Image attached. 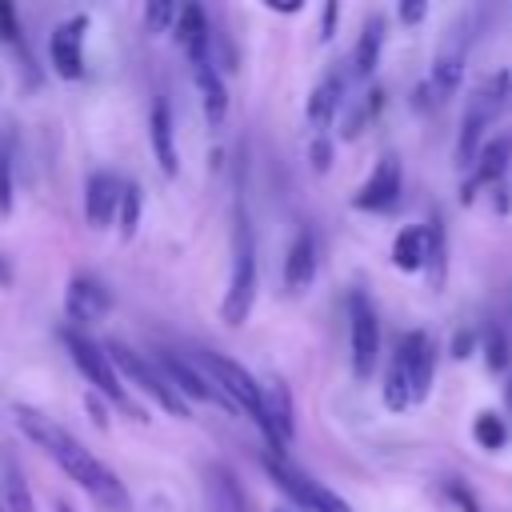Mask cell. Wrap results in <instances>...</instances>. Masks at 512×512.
I'll return each instance as SVG.
<instances>
[{
	"label": "cell",
	"mask_w": 512,
	"mask_h": 512,
	"mask_svg": "<svg viewBox=\"0 0 512 512\" xmlns=\"http://www.w3.org/2000/svg\"><path fill=\"white\" fill-rule=\"evenodd\" d=\"M472 352H476V332H472V328L456 332V336H452V356H456V360H468Z\"/></svg>",
	"instance_id": "cell-37"
},
{
	"label": "cell",
	"mask_w": 512,
	"mask_h": 512,
	"mask_svg": "<svg viewBox=\"0 0 512 512\" xmlns=\"http://www.w3.org/2000/svg\"><path fill=\"white\" fill-rule=\"evenodd\" d=\"M104 352H108V360L116 364V372L128 376V384H136V388L148 392L152 400H160V408H164L168 416H180V420L188 416V400L172 388V380H168V372L160 368V360H148V356H140L136 348H128V344H120V340H108Z\"/></svg>",
	"instance_id": "cell-4"
},
{
	"label": "cell",
	"mask_w": 512,
	"mask_h": 512,
	"mask_svg": "<svg viewBox=\"0 0 512 512\" xmlns=\"http://www.w3.org/2000/svg\"><path fill=\"white\" fill-rule=\"evenodd\" d=\"M188 68H192V80H196V92H200L208 128H220L224 116H228V88H224V76H220L212 52L200 56V60H188Z\"/></svg>",
	"instance_id": "cell-15"
},
{
	"label": "cell",
	"mask_w": 512,
	"mask_h": 512,
	"mask_svg": "<svg viewBox=\"0 0 512 512\" xmlns=\"http://www.w3.org/2000/svg\"><path fill=\"white\" fill-rule=\"evenodd\" d=\"M64 312H68V324L72 328H88L96 320H104L112 312V292L108 284L96 276V272H76L72 284H68V300H64Z\"/></svg>",
	"instance_id": "cell-9"
},
{
	"label": "cell",
	"mask_w": 512,
	"mask_h": 512,
	"mask_svg": "<svg viewBox=\"0 0 512 512\" xmlns=\"http://www.w3.org/2000/svg\"><path fill=\"white\" fill-rule=\"evenodd\" d=\"M316 264H320L316 236H312V228H300L292 236V244H288V256H284V288L288 292H304L316 280Z\"/></svg>",
	"instance_id": "cell-16"
},
{
	"label": "cell",
	"mask_w": 512,
	"mask_h": 512,
	"mask_svg": "<svg viewBox=\"0 0 512 512\" xmlns=\"http://www.w3.org/2000/svg\"><path fill=\"white\" fill-rule=\"evenodd\" d=\"M444 496H448L456 508H464V512H480V500H476L472 488L460 484V480H444Z\"/></svg>",
	"instance_id": "cell-35"
},
{
	"label": "cell",
	"mask_w": 512,
	"mask_h": 512,
	"mask_svg": "<svg viewBox=\"0 0 512 512\" xmlns=\"http://www.w3.org/2000/svg\"><path fill=\"white\" fill-rule=\"evenodd\" d=\"M12 412H16L20 432H24L56 468H64V476L76 480L96 504H104V508H112V512H124V508H128V488H124V480H120L100 456H92L68 428H60L56 420H48L44 412H36V408H28V404H16Z\"/></svg>",
	"instance_id": "cell-1"
},
{
	"label": "cell",
	"mask_w": 512,
	"mask_h": 512,
	"mask_svg": "<svg viewBox=\"0 0 512 512\" xmlns=\"http://www.w3.org/2000/svg\"><path fill=\"white\" fill-rule=\"evenodd\" d=\"M12 280H16V272H12V260L0 252V288H12Z\"/></svg>",
	"instance_id": "cell-41"
},
{
	"label": "cell",
	"mask_w": 512,
	"mask_h": 512,
	"mask_svg": "<svg viewBox=\"0 0 512 512\" xmlns=\"http://www.w3.org/2000/svg\"><path fill=\"white\" fill-rule=\"evenodd\" d=\"M348 340H352V376L368 380L380 356V320L364 288H352L348 296Z\"/></svg>",
	"instance_id": "cell-6"
},
{
	"label": "cell",
	"mask_w": 512,
	"mask_h": 512,
	"mask_svg": "<svg viewBox=\"0 0 512 512\" xmlns=\"http://www.w3.org/2000/svg\"><path fill=\"white\" fill-rule=\"evenodd\" d=\"M508 356H512V352H508V336L496 328V332L484 340V364H488L492 372H500V368H508Z\"/></svg>",
	"instance_id": "cell-34"
},
{
	"label": "cell",
	"mask_w": 512,
	"mask_h": 512,
	"mask_svg": "<svg viewBox=\"0 0 512 512\" xmlns=\"http://www.w3.org/2000/svg\"><path fill=\"white\" fill-rule=\"evenodd\" d=\"M424 228H428V264H424V272H428L432 292H440L444 280H448V232H444L440 216H432Z\"/></svg>",
	"instance_id": "cell-26"
},
{
	"label": "cell",
	"mask_w": 512,
	"mask_h": 512,
	"mask_svg": "<svg viewBox=\"0 0 512 512\" xmlns=\"http://www.w3.org/2000/svg\"><path fill=\"white\" fill-rule=\"evenodd\" d=\"M392 264L400 272H424L428 264V228H400L392 240Z\"/></svg>",
	"instance_id": "cell-24"
},
{
	"label": "cell",
	"mask_w": 512,
	"mask_h": 512,
	"mask_svg": "<svg viewBox=\"0 0 512 512\" xmlns=\"http://www.w3.org/2000/svg\"><path fill=\"white\" fill-rule=\"evenodd\" d=\"M380 108H384V92H380V88H372V92H368V96L348 112V120H344V128H340V136H344V140H356V136L364 132V124H368V120H376V112H380Z\"/></svg>",
	"instance_id": "cell-31"
},
{
	"label": "cell",
	"mask_w": 512,
	"mask_h": 512,
	"mask_svg": "<svg viewBox=\"0 0 512 512\" xmlns=\"http://www.w3.org/2000/svg\"><path fill=\"white\" fill-rule=\"evenodd\" d=\"M472 440H476L484 452H500L504 440H508V424H504V416H496V412H480V416L472 420Z\"/></svg>",
	"instance_id": "cell-30"
},
{
	"label": "cell",
	"mask_w": 512,
	"mask_h": 512,
	"mask_svg": "<svg viewBox=\"0 0 512 512\" xmlns=\"http://www.w3.org/2000/svg\"><path fill=\"white\" fill-rule=\"evenodd\" d=\"M340 104H344V72H340V68H332V72L312 88L308 108H304V116H308V124L316 128V136H324V128L336 120Z\"/></svg>",
	"instance_id": "cell-19"
},
{
	"label": "cell",
	"mask_w": 512,
	"mask_h": 512,
	"mask_svg": "<svg viewBox=\"0 0 512 512\" xmlns=\"http://www.w3.org/2000/svg\"><path fill=\"white\" fill-rule=\"evenodd\" d=\"M176 16H180V4H172V0H148V4H144V28H148L152 36L172 32V28H176Z\"/></svg>",
	"instance_id": "cell-32"
},
{
	"label": "cell",
	"mask_w": 512,
	"mask_h": 512,
	"mask_svg": "<svg viewBox=\"0 0 512 512\" xmlns=\"http://www.w3.org/2000/svg\"><path fill=\"white\" fill-rule=\"evenodd\" d=\"M52 512H76V508H72L68 500H56V504H52Z\"/></svg>",
	"instance_id": "cell-43"
},
{
	"label": "cell",
	"mask_w": 512,
	"mask_h": 512,
	"mask_svg": "<svg viewBox=\"0 0 512 512\" xmlns=\"http://www.w3.org/2000/svg\"><path fill=\"white\" fill-rule=\"evenodd\" d=\"M84 404H88V412H92V420H96L100 428H108V412H104V404L96 400V392H88V396H84Z\"/></svg>",
	"instance_id": "cell-40"
},
{
	"label": "cell",
	"mask_w": 512,
	"mask_h": 512,
	"mask_svg": "<svg viewBox=\"0 0 512 512\" xmlns=\"http://www.w3.org/2000/svg\"><path fill=\"white\" fill-rule=\"evenodd\" d=\"M160 368L168 372V380H172V388L184 396V400H204V404H216V408H224L228 416H236L240 408H236V400L200 368V364H192V360H184V356H176V352H168V348H160Z\"/></svg>",
	"instance_id": "cell-7"
},
{
	"label": "cell",
	"mask_w": 512,
	"mask_h": 512,
	"mask_svg": "<svg viewBox=\"0 0 512 512\" xmlns=\"http://www.w3.org/2000/svg\"><path fill=\"white\" fill-rule=\"evenodd\" d=\"M0 512H4V504H0Z\"/></svg>",
	"instance_id": "cell-47"
},
{
	"label": "cell",
	"mask_w": 512,
	"mask_h": 512,
	"mask_svg": "<svg viewBox=\"0 0 512 512\" xmlns=\"http://www.w3.org/2000/svg\"><path fill=\"white\" fill-rule=\"evenodd\" d=\"M12 188H16V176H12V144L0 140V216L12 212Z\"/></svg>",
	"instance_id": "cell-33"
},
{
	"label": "cell",
	"mask_w": 512,
	"mask_h": 512,
	"mask_svg": "<svg viewBox=\"0 0 512 512\" xmlns=\"http://www.w3.org/2000/svg\"><path fill=\"white\" fill-rule=\"evenodd\" d=\"M492 120L480 112V108H472L468 104V112H464V120H460V136H456V164L464 168H476V160H480V136H484V128H488Z\"/></svg>",
	"instance_id": "cell-25"
},
{
	"label": "cell",
	"mask_w": 512,
	"mask_h": 512,
	"mask_svg": "<svg viewBox=\"0 0 512 512\" xmlns=\"http://www.w3.org/2000/svg\"><path fill=\"white\" fill-rule=\"evenodd\" d=\"M260 464H264L268 480H272V484H276L292 504H300V508H308V512H352V504H348L344 496H336L332 488H324L320 480H312L308 472H300L288 456L264 452V456H260Z\"/></svg>",
	"instance_id": "cell-5"
},
{
	"label": "cell",
	"mask_w": 512,
	"mask_h": 512,
	"mask_svg": "<svg viewBox=\"0 0 512 512\" xmlns=\"http://www.w3.org/2000/svg\"><path fill=\"white\" fill-rule=\"evenodd\" d=\"M268 8H272V12H288V16H292V12H300L304 4H300V0H288V4H280V0H268Z\"/></svg>",
	"instance_id": "cell-42"
},
{
	"label": "cell",
	"mask_w": 512,
	"mask_h": 512,
	"mask_svg": "<svg viewBox=\"0 0 512 512\" xmlns=\"http://www.w3.org/2000/svg\"><path fill=\"white\" fill-rule=\"evenodd\" d=\"M508 160H512V136L488 140V144L480 148V160H476L472 176L460 184V204H472L484 184H488V188H492V184L500 188V180H504V172H508Z\"/></svg>",
	"instance_id": "cell-13"
},
{
	"label": "cell",
	"mask_w": 512,
	"mask_h": 512,
	"mask_svg": "<svg viewBox=\"0 0 512 512\" xmlns=\"http://www.w3.org/2000/svg\"><path fill=\"white\" fill-rule=\"evenodd\" d=\"M176 44L184 48L188 60H200L212 52V28H208V12L204 4H180V16H176V28H172Z\"/></svg>",
	"instance_id": "cell-17"
},
{
	"label": "cell",
	"mask_w": 512,
	"mask_h": 512,
	"mask_svg": "<svg viewBox=\"0 0 512 512\" xmlns=\"http://www.w3.org/2000/svg\"><path fill=\"white\" fill-rule=\"evenodd\" d=\"M60 340H64V348H68V356H72V364L80 368V376L108 400V404H116L120 412H128L132 420H148L144 416V408L140 404H132V396H128V388L120 384V372H116V364L108 360V352H104V344H96L88 332H80V328H72V324H64L60 328Z\"/></svg>",
	"instance_id": "cell-2"
},
{
	"label": "cell",
	"mask_w": 512,
	"mask_h": 512,
	"mask_svg": "<svg viewBox=\"0 0 512 512\" xmlns=\"http://www.w3.org/2000/svg\"><path fill=\"white\" fill-rule=\"evenodd\" d=\"M120 196H124V180L116 172H108V168L88 172V180H84V220H88V228H96V232L112 228L116 212H120Z\"/></svg>",
	"instance_id": "cell-11"
},
{
	"label": "cell",
	"mask_w": 512,
	"mask_h": 512,
	"mask_svg": "<svg viewBox=\"0 0 512 512\" xmlns=\"http://www.w3.org/2000/svg\"><path fill=\"white\" fill-rule=\"evenodd\" d=\"M392 356H400V360L408 364L416 404H424L428 392H432V380H436V344H432V336L420 332V328H412V332H404V336L396 340V352H392Z\"/></svg>",
	"instance_id": "cell-12"
},
{
	"label": "cell",
	"mask_w": 512,
	"mask_h": 512,
	"mask_svg": "<svg viewBox=\"0 0 512 512\" xmlns=\"http://www.w3.org/2000/svg\"><path fill=\"white\" fill-rule=\"evenodd\" d=\"M140 216H144V192L136 180H124V196H120V212H116L120 240H132L140 232Z\"/></svg>",
	"instance_id": "cell-28"
},
{
	"label": "cell",
	"mask_w": 512,
	"mask_h": 512,
	"mask_svg": "<svg viewBox=\"0 0 512 512\" xmlns=\"http://www.w3.org/2000/svg\"><path fill=\"white\" fill-rule=\"evenodd\" d=\"M384 408L388 412H404V408H412L416 404V392H412V376H408V364L400 360V356H392V364H388V372H384Z\"/></svg>",
	"instance_id": "cell-27"
},
{
	"label": "cell",
	"mask_w": 512,
	"mask_h": 512,
	"mask_svg": "<svg viewBox=\"0 0 512 512\" xmlns=\"http://www.w3.org/2000/svg\"><path fill=\"white\" fill-rule=\"evenodd\" d=\"M84 36H88V16L84 12L60 20L52 28L48 56H52V72L60 80H80L84 76Z\"/></svg>",
	"instance_id": "cell-10"
},
{
	"label": "cell",
	"mask_w": 512,
	"mask_h": 512,
	"mask_svg": "<svg viewBox=\"0 0 512 512\" xmlns=\"http://www.w3.org/2000/svg\"><path fill=\"white\" fill-rule=\"evenodd\" d=\"M336 20H340V4H324V16H320V40H332Z\"/></svg>",
	"instance_id": "cell-39"
},
{
	"label": "cell",
	"mask_w": 512,
	"mask_h": 512,
	"mask_svg": "<svg viewBox=\"0 0 512 512\" xmlns=\"http://www.w3.org/2000/svg\"><path fill=\"white\" fill-rule=\"evenodd\" d=\"M148 140H152V156L160 164V172L172 180L180 176V152H176V128H172V104L168 96H156L152 100V112H148Z\"/></svg>",
	"instance_id": "cell-14"
},
{
	"label": "cell",
	"mask_w": 512,
	"mask_h": 512,
	"mask_svg": "<svg viewBox=\"0 0 512 512\" xmlns=\"http://www.w3.org/2000/svg\"><path fill=\"white\" fill-rule=\"evenodd\" d=\"M428 16V4L424 0H404L400 4V24H420Z\"/></svg>",
	"instance_id": "cell-38"
},
{
	"label": "cell",
	"mask_w": 512,
	"mask_h": 512,
	"mask_svg": "<svg viewBox=\"0 0 512 512\" xmlns=\"http://www.w3.org/2000/svg\"><path fill=\"white\" fill-rule=\"evenodd\" d=\"M460 80H464V40H452V44H444L440 56L432 60V76H428L424 84H428L432 100L444 104L448 96H456Z\"/></svg>",
	"instance_id": "cell-18"
},
{
	"label": "cell",
	"mask_w": 512,
	"mask_h": 512,
	"mask_svg": "<svg viewBox=\"0 0 512 512\" xmlns=\"http://www.w3.org/2000/svg\"><path fill=\"white\" fill-rule=\"evenodd\" d=\"M380 52H384V16H368L364 28H360V40H356V52H352V76L356 80H368L380 64Z\"/></svg>",
	"instance_id": "cell-23"
},
{
	"label": "cell",
	"mask_w": 512,
	"mask_h": 512,
	"mask_svg": "<svg viewBox=\"0 0 512 512\" xmlns=\"http://www.w3.org/2000/svg\"><path fill=\"white\" fill-rule=\"evenodd\" d=\"M508 108H512V92H508Z\"/></svg>",
	"instance_id": "cell-45"
},
{
	"label": "cell",
	"mask_w": 512,
	"mask_h": 512,
	"mask_svg": "<svg viewBox=\"0 0 512 512\" xmlns=\"http://www.w3.org/2000/svg\"><path fill=\"white\" fill-rule=\"evenodd\" d=\"M256 304V240L248 228V212L244 204H236V228H232V276H228V292L220 300V316L228 328H240L248 320Z\"/></svg>",
	"instance_id": "cell-3"
},
{
	"label": "cell",
	"mask_w": 512,
	"mask_h": 512,
	"mask_svg": "<svg viewBox=\"0 0 512 512\" xmlns=\"http://www.w3.org/2000/svg\"><path fill=\"white\" fill-rule=\"evenodd\" d=\"M0 40L16 52V60L24 64V72H32V56H28V44H24V32H20V20H16V8L8 0H0ZM36 80V72H32Z\"/></svg>",
	"instance_id": "cell-29"
},
{
	"label": "cell",
	"mask_w": 512,
	"mask_h": 512,
	"mask_svg": "<svg viewBox=\"0 0 512 512\" xmlns=\"http://www.w3.org/2000/svg\"><path fill=\"white\" fill-rule=\"evenodd\" d=\"M276 512H288V508H276Z\"/></svg>",
	"instance_id": "cell-46"
},
{
	"label": "cell",
	"mask_w": 512,
	"mask_h": 512,
	"mask_svg": "<svg viewBox=\"0 0 512 512\" xmlns=\"http://www.w3.org/2000/svg\"><path fill=\"white\" fill-rule=\"evenodd\" d=\"M400 188H404V172H400V160L388 152V156L376 160L368 180L356 188L352 208L356 212H392L400 204Z\"/></svg>",
	"instance_id": "cell-8"
},
{
	"label": "cell",
	"mask_w": 512,
	"mask_h": 512,
	"mask_svg": "<svg viewBox=\"0 0 512 512\" xmlns=\"http://www.w3.org/2000/svg\"><path fill=\"white\" fill-rule=\"evenodd\" d=\"M204 492H208V508L212 512H248V496H244L236 472L224 468V464H208L204 468Z\"/></svg>",
	"instance_id": "cell-20"
},
{
	"label": "cell",
	"mask_w": 512,
	"mask_h": 512,
	"mask_svg": "<svg viewBox=\"0 0 512 512\" xmlns=\"http://www.w3.org/2000/svg\"><path fill=\"white\" fill-rule=\"evenodd\" d=\"M0 504H4V512H36L32 488H28L24 468L12 448H0Z\"/></svg>",
	"instance_id": "cell-21"
},
{
	"label": "cell",
	"mask_w": 512,
	"mask_h": 512,
	"mask_svg": "<svg viewBox=\"0 0 512 512\" xmlns=\"http://www.w3.org/2000/svg\"><path fill=\"white\" fill-rule=\"evenodd\" d=\"M308 156H312V168L316 172H328L332 168V140L328 136H316L312 148H308Z\"/></svg>",
	"instance_id": "cell-36"
},
{
	"label": "cell",
	"mask_w": 512,
	"mask_h": 512,
	"mask_svg": "<svg viewBox=\"0 0 512 512\" xmlns=\"http://www.w3.org/2000/svg\"><path fill=\"white\" fill-rule=\"evenodd\" d=\"M260 392H264V408H268V420L280 436V444H288L296 436V408H292V392L280 376H268L260 380Z\"/></svg>",
	"instance_id": "cell-22"
},
{
	"label": "cell",
	"mask_w": 512,
	"mask_h": 512,
	"mask_svg": "<svg viewBox=\"0 0 512 512\" xmlns=\"http://www.w3.org/2000/svg\"><path fill=\"white\" fill-rule=\"evenodd\" d=\"M508 404H512V384H508Z\"/></svg>",
	"instance_id": "cell-44"
}]
</instances>
